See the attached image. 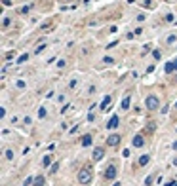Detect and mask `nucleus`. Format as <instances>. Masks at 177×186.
Listing matches in <instances>:
<instances>
[{
	"label": "nucleus",
	"instance_id": "ddd939ff",
	"mask_svg": "<svg viewBox=\"0 0 177 186\" xmlns=\"http://www.w3.org/2000/svg\"><path fill=\"white\" fill-rule=\"evenodd\" d=\"M35 186H44V177L42 175H38V177L35 179Z\"/></svg>",
	"mask_w": 177,
	"mask_h": 186
},
{
	"label": "nucleus",
	"instance_id": "1a4fd4ad",
	"mask_svg": "<svg viewBox=\"0 0 177 186\" xmlns=\"http://www.w3.org/2000/svg\"><path fill=\"white\" fill-rule=\"evenodd\" d=\"M92 140H93L92 135H84L82 140H80V144H82V146H90V144H92Z\"/></svg>",
	"mask_w": 177,
	"mask_h": 186
},
{
	"label": "nucleus",
	"instance_id": "f8f14e48",
	"mask_svg": "<svg viewBox=\"0 0 177 186\" xmlns=\"http://www.w3.org/2000/svg\"><path fill=\"white\" fill-rule=\"evenodd\" d=\"M120 106H122V110H128V106H130V95H126V99L122 101V105H120Z\"/></svg>",
	"mask_w": 177,
	"mask_h": 186
},
{
	"label": "nucleus",
	"instance_id": "6ab92c4d",
	"mask_svg": "<svg viewBox=\"0 0 177 186\" xmlns=\"http://www.w3.org/2000/svg\"><path fill=\"white\" fill-rule=\"evenodd\" d=\"M46 114H48V112H46V108H40V112H38V116H40V118H44V116H46Z\"/></svg>",
	"mask_w": 177,
	"mask_h": 186
},
{
	"label": "nucleus",
	"instance_id": "9d476101",
	"mask_svg": "<svg viewBox=\"0 0 177 186\" xmlns=\"http://www.w3.org/2000/svg\"><path fill=\"white\" fill-rule=\"evenodd\" d=\"M173 70H177V59L166 65V72H173Z\"/></svg>",
	"mask_w": 177,
	"mask_h": 186
},
{
	"label": "nucleus",
	"instance_id": "0eeeda50",
	"mask_svg": "<svg viewBox=\"0 0 177 186\" xmlns=\"http://www.w3.org/2000/svg\"><path fill=\"white\" fill-rule=\"evenodd\" d=\"M103 156H105V150H103V148H95V150H93V160H95V161L103 160Z\"/></svg>",
	"mask_w": 177,
	"mask_h": 186
},
{
	"label": "nucleus",
	"instance_id": "7ed1b4c3",
	"mask_svg": "<svg viewBox=\"0 0 177 186\" xmlns=\"http://www.w3.org/2000/svg\"><path fill=\"white\" fill-rule=\"evenodd\" d=\"M116 175H118V169H116V165H109L107 169H105V180H113V179H116Z\"/></svg>",
	"mask_w": 177,
	"mask_h": 186
},
{
	"label": "nucleus",
	"instance_id": "aec40b11",
	"mask_svg": "<svg viewBox=\"0 0 177 186\" xmlns=\"http://www.w3.org/2000/svg\"><path fill=\"white\" fill-rule=\"evenodd\" d=\"M152 184V177H147V180H145V186H150Z\"/></svg>",
	"mask_w": 177,
	"mask_h": 186
},
{
	"label": "nucleus",
	"instance_id": "2eb2a0df",
	"mask_svg": "<svg viewBox=\"0 0 177 186\" xmlns=\"http://www.w3.org/2000/svg\"><path fill=\"white\" fill-rule=\"evenodd\" d=\"M6 160H14V150H6Z\"/></svg>",
	"mask_w": 177,
	"mask_h": 186
},
{
	"label": "nucleus",
	"instance_id": "39448f33",
	"mask_svg": "<svg viewBox=\"0 0 177 186\" xmlns=\"http://www.w3.org/2000/svg\"><path fill=\"white\" fill-rule=\"evenodd\" d=\"M118 124H120V118H118V116H113V118L107 122V129H116Z\"/></svg>",
	"mask_w": 177,
	"mask_h": 186
},
{
	"label": "nucleus",
	"instance_id": "9b49d317",
	"mask_svg": "<svg viewBox=\"0 0 177 186\" xmlns=\"http://www.w3.org/2000/svg\"><path fill=\"white\" fill-rule=\"evenodd\" d=\"M149 161H150V156H149V154H143V156L139 158V165L143 167V165H147Z\"/></svg>",
	"mask_w": 177,
	"mask_h": 186
},
{
	"label": "nucleus",
	"instance_id": "a211bd4d",
	"mask_svg": "<svg viewBox=\"0 0 177 186\" xmlns=\"http://www.w3.org/2000/svg\"><path fill=\"white\" fill-rule=\"evenodd\" d=\"M57 167H59V163H53L51 169H50V173H57Z\"/></svg>",
	"mask_w": 177,
	"mask_h": 186
},
{
	"label": "nucleus",
	"instance_id": "f03ea898",
	"mask_svg": "<svg viewBox=\"0 0 177 186\" xmlns=\"http://www.w3.org/2000/svg\"><path fill=\"white\" fill-rule=\"evenodd\" d=\"M145 105H147L149 110H158V106H160L158 97H156V95H149V97H147V101H145Z\"/></svg>",
	"mask_w": 177,
	"mask_h": 186
},
{
	"label": "nucleus",
	"instance_id": "f257e3e1",
	"mask_svg": "<svg viewBox=\"0 0 177 186\" xmlns=\"http://www.w3.org/2000/svg\"><path fill=\"white\" fill-rule=\"evenodd\" d=\"M78 182H80V184L92 182V169H90V167H82V169L78 171Z\"/></svg>",
	"mask_w": 177,
	"mask_h": 186
},
{
	"label": "nucleus",
	"instance_id": "4468645a",
	"mask_svg": "<svg viewBox=\"0 0 177 186\" xmlns=\"http://www.w3.org/2000/svg\"><path fill=\"white\" fill-rule=\"evenodd\" d=\"M50 163H51V156H44V160H42V165H44V167H48Z\"/></svg>",
	"mask_w": 177,
	"mask_h": 186
},
{
	"label": "nucleus",
	"instance_id": "6e6552de",
	"mask_svg": "<svg viewBox=\"0 0 177 186\" xmlns=\"http://www.w3.org/2000/svg\"><path fill=\"white\" fill-rule=\"evenodd\" d=\"M110 103H113V97H110V95L103 99V103H101V110H103V112H107V108H109V105H110Z\"/></svg>",
	"mask_w": 177,
	"mask_h": 186
},
{
	"label": "nucleus",
	"instance_id": "f3484780",
	"mask_svg": "<svg viewBox=\"0 0 177 186\" xmlns=\"http://www.w3.org/2000/svg\"><path fill=\"white\" fill-rule=\"evenodd\" d=\"M103 63H105V65H113L114 61H113V57H105V59H103Z\"/></svg>",
	"mask_w": 177,
	"mask_h": 186
},
{
	"label": "nucleus",
	"instance_id": "dca6fc26",
	"mask_svg": "<svg viewBox=\"0 0 177 186\" xmlns=\"http://www.w3.org/2000/svg\"><path fill=\"white\" fill-rule=\"evenodd\" d=\"M27 59H29V55H27V53H25V55H21V57L17 59V65H21V63H25Z\"/></svg>",
	"mask_w": 177,
	"mask_h": 186
},
{
	"label": "nucleus",
	"instance_id": "412c9836",
	"mask_svg": "<svg viewBox=\"0 0 177 186\" xmlns=\"http://www.w3.org/2000/svg\"><path fill=\"white\" fill-rule=\"evenodd\" d=\"M113 186H120V182H114V184H113Z\"/></svg>",
	"mask_w": 177,
	"mask_h": 186
},
{
	"label": "nucleus",
	"instance_id": "423d86ee",
	"mask_svg": "<svg viewBox=\"0 0 177 186\" xmlns=\"http://www.w3.org/2000/svg\"><path fill=\"white\" fill-rule=\"evenodd\" d=\"M131 144H134L135 148H141L143 144H145V140H143V137H141V135H135V137H134V140H131Z\"/></svg>",
	"mask_w": 177,
	"mask_h": 186
},
{
	"label": "nucleus",
	"instance_id": "20e7f679",
	"mask_svg": "<svg viewBox=\"0 0 177 186\" xmlns=\"http://www.w3.org/2000/svg\"><path fill=\"white\" fill-rule=\"evenodd\" d=\"M120 140H122V137H120V135H109L107 137V146H118L120 144Z\"/></svg>",
	"mask_w": 177,
	"mask_h": 186
}]
</instances>
